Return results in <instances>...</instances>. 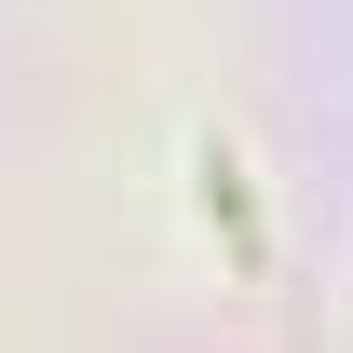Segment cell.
I'll list each match as a JSON object with an SVG mask.
<instances>
[]
</instances>
